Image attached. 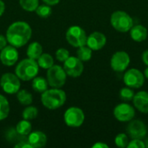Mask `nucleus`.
Returning <instances> with one entry per match:
<instances>
[{
    "label": "nucleus",
    "mask_w": 148,
    "mask_h": 148,
    "mask_svg": "<svg viewBox=\"0 0 148 148\" xmlns=\"http://www.w3.org/2000/svg\"><path fill=\"white\" fill-rule=\"evenodd\" d=\"M31 35V27L24 21H16L12 23L6 30L7 42L16 48L24 46L29 41Z\"/></svg>",
    "instance_id": "f257e3e1"
},
{
    "label": "nucleus",
    "mask_w": 148,
    "mask_h": 148,
    "mask_svg": "<svg viewBox=\"0 0 148 148\" xmlns=\"http://www.w3.org/2000/svg\"><path fill=\"white\" fill-rule=\"evenodd\" d=\"M66 93L62 89L56 88L47 89L43 93H42L41 95L42 104L46 108L50 110L58 109L62 107L66 102Z\"/></svg>",
    "instance_id": "f03ea898"
},
{
    "label": "nucleus",
    "mask_w": 148,
    "mask_h": 148,
    "mask_svg": "<svg viewBox=\"0 0 148 148\" xmlns=\"http://www.w3.org/2000/svg\"><path fill=\"white\" fill-rule=\"evenodd\" d=\"M39 71V66L36 60L26 58L22 60L16 67L15 72L17 77L23 82H28L35 78Z\"/></svg>",
    "instance_id": "7ed1b4c3"
},
{
    "label": "nucleus",
    "mask_w": 148,
    "mask_h": 148,
    "mask_svg": "<svg viewBox=\"0 0 148 148\" xmlns=\"http://www.w3.org/2000/svg\"><path fill=\"white\" fill-rule=\"evenodd\" d=\"M112 27L118 32H128L134 26V19L132 16L123 10H116L112 13L110 17Z\"/></svg>",
    "instance_id": "20e7f679"
},
{
    "label": "nucleus",
    "mask_w": 148,
    "mask_h": 148,
    "mask_svg": "<svg viewBox=\"0 0 148 148\" xmlns=\"http://www.w3.org/2000/svg\"><path fill=\"white\" fill-rule=\"evenodd\" d=\"M46 79L51 88H61L64 86L67 80V74L60 65H53L47 71Z\"/></svg>",
    "instance_id": "39448f33"
},
{
    "label": "nucleus",
    "mask_w": 148,
    "mask_h": 148,
    "mask_svg": "<svg viewBox=\"0 0 148 148\" xmlns=\"http://www.w3.org/2000/svg\"><path fill=\"white\" fill-rule=\"evenodd\" d=\"M88 36L86 31L80 26L74 25L68 29L66 32L67 42L75 48H79L87 43Z\"/></svg>",
    "instance_id": "423d86ee"
},
{
    "label": "nucleus",
    "mask_w": 148,
    "mask_h": 148,
    "mask_svg": "<svg viewBox=\"0 0 148 148\" xmlns=\"http://www.w3.org/2000/svg\"><path fill=\"white\" fill-rule=\"evenodd\" d=\"M0 86L3 91L8 95L16 94L20 90L21 87L20 79L16 74L5 73L0 79Z\"/></svg>",
    "instance_id": "0eeeda50"
},
{
    "label": "nucleus",
    "mask_w": 148,
    "mask_h": 148,
    "mask_svg": "<svg viewBox=\"0 0 148 148\" xmlns=\"http://www.w3.org/2000/svg\"><path fill=\"white\" fill-rule=\"evenodd\" d=\"M63 119L67 126L70 127H79L85 121V114L80 108L71 107L65 111Z\"/></svg>",
    "instance_id": "6e6552de"
},
{
    "label": "nucleus",
    "mask_w": 148,
    "mask_h": 148,
    "mask_svg": "<svg viewBox=\"0 0 148 148\" xmlns=\"http://www.w3.org/2000/svg\"><path fill=\"white\" fill-rule=\"evenodd\" d=\"M145 76L143 73L138 69H130L126 70L123 75V82L126 86L132 88H140L144 85Z\"/></svg>",
    "instance_id": "1a4fd4ad"
},
{
    "label": "nucleus",
    "mask_w": 148,
    "mask_h": 148,
    "mask_svg": "<svg viewBox=\"0 0 148 148\" xmlns=\"http://www.w3.org/2000/svg\"><path fill=\"white\" fill-rule=\"evenodd\" d=\"M131 59L130 56L126 51H117L115 52L110 60V65L114 71L115 72H124L127 69L130 64Z\"/></svg>",
    "instance_id": "9d476101"
},
{
    "label": "nucleus",
    "mask_w": 148,
    "mask_h": 148,
    "mask_svg": "<svg viewBox=\"0 0 148 148\" xmlns=\"http://www.w3.org/2000/svg\"><path fill=\"white\" fill-rule=\"evenodd\" d=\"M114 116L120 122H129L135 116L134 107L127 102L120 103L114 109Z\"/></svg>",
    "instance_id": "9b49d317"
},
{
    "label": "nucleus",
    "mask_w": 148,
    "mask_h": 148,
    "mask_svg": "<svg viewBox=\"0 0 148 148\" xmlns=\"http://www.w3.org/2000/svg\"><path fill=\"white\" fill-rule=\"evenodd\" d=\"M63 69L67 75L75 78L82 75L84 70V66L82 62L77 56H69L64 62Z\"/></svg>",
    "instance_id": "f8f14e48"
},
{
    "label": "nucleus",
    "mask_w": 148,
    "mask_h": 148,
    "mask_svg": "<svg viewBox=\"0 0 148 148\" xmlns=\"http://www.w3.org/2000/svg\"><path fill=\"white\" fill-rule=\"evenodd\" d=\"M127 134L132 139H143L147 134L146 124L140 120H132L127 127Z\"/></svg>",
    "instance_id": "ddd939ff"
},
{
    "label": "nucleus",
    "mask_w": 148,
    "mask_h": 148,
    "mask_svg": "<svg viewBox=\"0 0 148 148\" xmlns=\"http://www.w3.org/2000/svg\"><path fill=\"white\" fill-rule=\"evenodd\" d=\"M18 60V51L12 45H6L0 52V61L7 67L13 66Z\"/></svg>",
    "instance_id": "4468645a"
},
{
    "label": "nucleus",
    "mask_w": 148,
    "mask_h": 148,
    "mask_svg": "<svg viewBox=\"0 0 148 148\" xmlns=\"http://www.w3.org/2000/svg\"><path fill=\"white\" fill-rule=\"evenodd\" d=\"M106 36L101 32L95 31L88 36L86 45L88 46L92 50H100L106 45Z\"/></svg>",
    "instance_id": "2eb2a0df"
},
{
    "label": "nucleus",
    "mask_w": 148,
    "mask_h": 148,
    "mask_svg": "<svg viewBox=\"0 0 148 148\" xmlns=\"http://www.w3.org/2000/svg\"><path fill=\"white\" fill-rule=\"evenodd\" d=\"M134 106L137 110L143 114H148V92L140 91L136 93L133 98Z\"/></svg>",
    "instance_id": "dca6fc26"
},
{
    "label": "nucleus",
    "mask_w": 148,
    "mask_h": 148,
    "mask_svg": "<svg viewBox=\"0 0 148 148\" xmlns=\"http://www.w3.org/2000/svg\"><path fill=\"white\" fill-rule=\"evenodd\" d=\"M28 142L30 144L32 148L42 147L47 143V136L43 132L35 131V132H32L29 134Z\"/></svg>",
    "instance_id": "f3484780"
},
{
    "label": "nucleus",
    "mask_w": 148,
    "mask_h": 148,
    "mask_svg": "<svg viewBox=\"0 0 148 148\" xmlns=\"http://www.w3.org/2000/svg\"><path fill=\"white\" fill-rule=\"evenodd\" d=\"M129 32H130L131 38L137 42H143L148 37L147 29L141 24L134 25L129 30Z\"/></svg>",
    "instance_id": "a211bd4d"
},
{
    "label": "nucleus",
    "mask_w": 148,
    "mask_h": 148,
    "mask_svg": "<svg viewBox=\"0 0 148 148\" xmlns=\"http://www.w3.org/2000/svg\"><path fill=\"white\" fill-rule=\"evenodd\" d=\"M26 54L29 58L37 60L38 57L42 54V46L38 42H33L28 46Z\"/></svg>",
    "instance_id": "6ab92c4d"
},
{
    "label": "nucleus",
    "mask_w": 148,
    "mask_h": 148,
    "mask_svg": "<svg viewBox=\"0 0 148 148\" xmlns=\"http://www.w3.org/2000/svg\"><path fill=\"white\" fill-rule=\"evenodd\" d=\"M32 126L28 120L20 121L16 126V132L21 136H28L31 133Z\"/></svg>",
    "instance_id": "aec40b11"
},
{
    "label": "nucleus",
    "mask_w": 148,
    "mask_h": 148,
    "mask_svg": "<svg viewBox=\"0 0 148 148\" xmlns=\"http://www.w3.org/2000/svg\"><path fill=\"white\" fill-rule=\"evenodd\" d=\"M48 81L43 77H35L32 79V88L37 93H43L48 89Z\"/></svg>",
    "instance_id": "412c9836"
},
{
    "label": "nucleus",
    "mask_w": 148,
    "mask_h": 148,
    "mask_svg": "<svg viewBox=\"0 0 148 148\" xmlns=\"http://www.w3.org/2000/svg\"><path fill=\"white\" fill-rule=\"evenodd\" d=\"M38 66L43 69H49L54 65V58L48 53H42L37 59Z\"/></svg>",
    "instance_id": "4be33fe9"
},
{
    "label": "nucleus",
    "mask_w": 148,
    "mask_h": 148,
    "mask_svg": "<svg viewBox=\"0 0 148 148\" xmlns=\"http://www.w3.org/2000/svg\"><path fill=\"white\" fill-rule=\"evenodd\" d=\"M16 98L18 102L23 106H29L33 101L32 95L25 89H20L16 93Z\"/></svg>",
    "instance_id": "5701e85b"
},
{
    "label": "nucleus",
    "mask_w": 148,
    "mask_h": 148,
    "mask_svg": "<svg viewBox=\"0 0 148 148\" xmlns=\"http://www.w3.org/2000/svg\"><path fill=\"white\" fill-rule=\"evenodd\" d=\"M76 54H77V57L82 62H88L92 57L93 50L88 46L83 45V46L78 48V50H77Z\"/></svg>",
    "instance_id": "b1692460"
},
{
    "label": "nucleus",
    "mask_w": 148,
    "mask_h": 148,
    "mask_svg": "<svg viewBox=\"0 0 148 148\" xmlns=\"http://www.w3.org/2000/svg\"><path fill=\"white\" fill-rule=\"evenodd\" d=\"M10 113V103L5 96L0 95V121L6 119Z\"/></svg>",
    "instance_id": "393cba45"
},
{
    "label": "nucleus",
    "mask_w": 148,
    "mask_h": 148,
    "mask_svg": "<svg viewBox=\"0 0 148 148\" xmlns=\"http://www.w3.org/2000/svg\"><path fill=\"white\" fill-rule=\"evenodd\" d=\"M20 6L26 11L32 12L36 11V8L39 5L38 0H19Z\"/></svg>",
    "instance_id": "a878e982"
},
{
    "label": "nucleus",
    "mask_w": 148,
    "mask_h": 148,
    "mask_svg": "<svg viewBox=\"0 0 148 148\" xmlns=\"http://www.w3.org/2000/svg\"><path fill=\"white\" fill-rule=\"evenodd\" d=\"M135 93L134 91V88H129V87H125V88H122L121 90H120V93H119V95H120V98L124 101H133V98L134 96Z\"/></svg>",
    "instance_id": "bb28decb"
},
{
    "label": "nucleus",
    "mask_w": 148,
    "mask_h": 148,
    "mask_svg": "<svg viewBox=\"0 0 148 148\" xmlns=\"http://www.w3.org/2000/svg\"><path fill=\"white\" fill-rule=\"evenodd\" d=\"M37 115H38V109L36 107L29 106V107L24 108V110L23 111V114H22L23 118L24 120H28V121L36 118Z\"/></svg>",
    "instance_id": "cd10ccee"
},
{
    "label": "nucleus",
    "mask_w": 148,
    "mask_h": 148,
    "mask_svg": "<svg viewBox=\"0 0 148 148\" xmlns=\"http://www.w3.org/2000/svg\"><path fill=\"white\" fill-rule=\"evenodd\" d=\"M114 143L118 147H127V145L129 143V137L127 134L124 133L118 134L114 138Z\"/></svg>",
    "instance_id": "c85d7f7f"
},
{
    "label": "nucleus",
    "mask_w": 148,
    "mask_h": 148,
    "mask_svg": "<svg viewBox=\"0 0 148 148\" xmlns=\"http://www.w3.org/2000/svg\"><path fill=\"white\" fill-rule=\"evenodd\" d=\"M36 13L37 14V16H39L42 18H47L51 15L52 9H51L50 5H49V4L38 5V7L36 10Z\"/></svg>",
    "instance_id": "c756f323"
},
{
    "label": "nucleus",
    "mask_w": 148,
    "mask_h": 148,
    "mask_svg": "<svg viewBox=\"0 0 148 148\" xmlns=\"http://www.w3.org/2000/svg\"><path fill=\"white\" fill-rule=\"evenodd\" d=\"M56 57L59 62H64L69 57V52L67 49L60 48L56 52Z\"/></svg>",
    "instance_id": "7c9ffc66"
},
{
    "label": "nucleus",
    "mask_w": 148,
    "mask_h": 148,
    "mask_svg": "<svg viewBox=\"0 0 148 148\" xmlns=\"http://www.w3.org/2000/svg\"><path fill=\"white\" fill-rule=\"evenodd\" d=\"M128 148H146L145 142L141 139H133L131 141H129Z\"/></svg>",
    "instance_id": "2f4dec72"
},
{
    "label": "nucleus",
    "mask_w": 148,
    "mask_h": 148,
    "mask_svg": "<svg viewBox=\"0 0 148 148\" xmlns=\"http://www.w3.org/2000/svg\"><path fill=\"white\" fill-rule=\"evenodd\" d=\"M7 44V39H6V36H3V35H0V50L3 49Z\"/></svg>",
    "instance_id": "473e14b6"
},
{
    "label": "nucleus",
    "mask_w": 148,
    "mask_h": 148,
    "mask_svg": "<svg viewBox=\"0 0 148 148\" xmlns=\"http://www.w3.org/2000/svg\"><path fill=\"white\" fill-rule=\"evenodd\" d=\"M92 147L93 148H108L109 147V146H108V144L104 143V142H96L95 144H94V145L92 146Z\"/></svg>",
    "instance_id": "72a5a7b5"
},
{
    "label": "nucleus",
    "mask_w": 148,
    "mask_h": 148,
    "mask_svg": "<svg viewBox=\"0 0 148 148\" xmlns=\"http://www.w3.org/2000/svg\"><path fill=\"white\" fill-rule=\"evenodd\" d=\"M15 147H20V148H32L30 146V144L27 141V142H22V143H18L15 146Z\"/></svg>",
    "instance_id": "f704fd0d"
},
{
    "label": "nucleus",
    "mask_w": 148,
    "mask_h": 148,
    "mask_svg": "<svg viewBox=\"0 0 148 148\" xmlns=\"http://www.w3.org/2000/svg\"><path fill=\"white\" fill-rule=\"evenodd\" d=\"M141 58H142V61L143 62L147 65L148 67V49L145 50L143 53H142V56H141Z\"/></svg>",
    "instance_id": "c9c22d12"
},
{
    "label": "nucleus",
    "mask_w": 148,
    "mask_h": 148,
    "mask_svg": "<svg viewBox=\"0 0 148 148\" xmlns=\"http://www.w3.org/2000/svg\"><path fill=\"white\" fill-rule=\"evenodd\" d=\"M42 1H43L46 4H49L50 6L56 5V4H57L60 2V0H42Z\"/></svg>",
    "instance_id": "e433bc0d"
},
{
    "label": "nucleus",
    "mask_w": 148,
    "mask_h": 148,
    "mask_svg": "<svg viewBox=\"0 0 148 148\" xmlns=\"http://www.w3.org/2000/svg\"><path fill=\"white\" fill-rule=\"evenodd\" d=\"M5 10V3L3 0H0V16L4 13Z\"/></svg>",
    "instance_id": "4c0bfd02"
},
{
    "label": "nucleus",
    "mask_w": 148,
    "mask_h": 148,
    "mask_svg": "<svg viewBox=\"0 0 148 148\" xmlns=\"http://www.w3.org/2000/svg\"><path fill=\"white\" fill-rule=\"evenodd\" d=\"M143 75H144V76H145V78H147L148 79V67L147 66V69L144 70V72H143Z\"/></svg>",
    "instance_id": "58836bf2"
},
{
    "label": "nucleus",
    "mask_w": 148,
    "mask_h": 148,
    "mask_svg": "<svg viewBox=\"0 0 148 148\" xmlns=\"http://www.w3.org/2000/svg\"><path fill=\"white\" fill-rule=\"evenodd\" d=\"M145 142V146H146V148H148V138L144 141Z\"/></svg>",
    "instance_id": "ea45409f"
}]
</instances>
